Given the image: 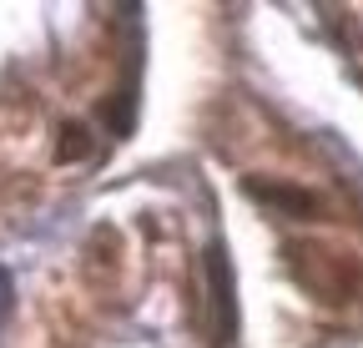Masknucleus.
I'll return each instance as SVG.
<instances>
[{"label":"nucleus","instance_id":"obj_1","mask_svg":"<svg viewBox=\"0 0 363 348\" xmlns=\"http://www.w3.org/2000/svg\"><path fill=\"white\" fill-rule=\"evenodd\" d=\"M207 283H212V343L227 348L238 333V293H233V268H227V252L222 242L207 247Z\"/></svg>","mask_w":363,"mask_h":348},{"label":"nucleus","instance_id":"obj_2","mask_svg":"<svg viewBox=\"0 0 363 348\" xmlns=\"http://www.w3.org/2000/svg\"><path fill=\"white\" fill-rule=\"evenodd\" d=\"M242 192H247L252 202H267V207L288 212V217H313V212H318V197H313V192H303V187H288V182L247 177V182H242Z\"/></svg>","mask_w":363,"mask_h":348},{"label":"nucleus","instance_id":"obj_3","mask_svg":"<svg viewBox=\"0 0 363 348\" xmlns=\"http://www.w3.org/2000/svg\"><path fill=\"white\" fill-rule=\"evenodd\" d=\"M91 157V126L86 121H61V132H56V162H81Z\"/></svg>","mask_w":363,"mask_h":348}]
</instances>
